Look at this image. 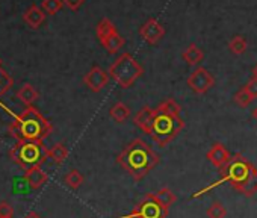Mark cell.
Wrapping results in <instances>:
<instances>
[{
  "mask_svg": "<svg viewBox=\"0 0 257 218\" xmlns=\"http://www.w3.org/2000/svg\"><path fill=\"white\" fill-rule=\"evenodd\" d=\"M180 104L173 98L164 100L155 109V117L149 135L159 147L168 146L185 129V122L180 117Z\"/></svg>",
  "mask_w": 257,
  "mask_h": 218,
  "instance_id": "obj_1",
  "label": "cell"
},
{
  "mask_svg": "<svg viewBox=\"0 0 257 218\" xmlns=\"http://www.w3.org/2000/svg\"><path fill=\"white\" fill-rule=\"evenodd\" d=\"M159 155L143 138L134 140L116 156V164L135 180L146 177L159 164Z\"/></svg>",
  "mask_w": 257,
  "mask_h": 218,
  "instance_id": "obj_2",
  "label": "cell"
},
{
  "mask_svg": "<svg viewBox=\"0 0 257 218\" xmlns=\"http://www.w3.org/2000/svg\"><path fill=\"white\" fill-rule=\"evenodd\" d=\"M8 131L17 141H44L52 134L53 126L35 106H26L10 125Z\"/></svg>",
  "mask_w": 257,
  "mask_h": 218,
  "instance_id": "obj_3",
  "label": "cell"
},
{
  "mask_svg": "<svg viewBox=\"0 0 257 218\" xmlns=\"http://www.w3.org/2000/svg\"><path fill=\"white\" fill-rule=\"evenodd\" d=\"M10 158L22 170L28 171L34 167H41L49 158V149L43 141H17L11 149Z\"/></svg>",
  "mask_w": 257,
  "mask_h": 218,
  "instance_id": "obj_4",
  "label": "cell"
},
{
  "mask_svg": "<svg viewBox=\"0 0 257 218\" xmlns=\"http://www.w3.org/2000/svg\"><path fill=\"white\" fill-rule=\"evenodd\" d=\"M107 74L118 83L119 88L125 89L131 88L144 74V68L131 53H122L109 67Z\"/></svg>",
  "mask_w": 257,
  "mask_h": 218,
  "instance_id": "obj_5",
  "label": "cell"
},
{
  "mask_svg": "<svg viewBox=\"0 0 257 218\" xmlns=\"http://www.w3.org/2000/svg\"><path fill=\"white\" fill-rule=\"evenodd\" d=\"M251 167H252V164L249 161H246L242 155H233L230 158L228 164L219 170V173H221L219 179L224 183L228 182L231 186H234L245 179V176L249 173Z\"/></svg>",
  "mask_w": 257,
  "mask_h": 218,
  "instance_id": "obj_6",
  "label": "cell"
},
{
  "mask_svg": "<svg viewBox=\"0 0 257 218\" xmlns=\"http://www.w3.org/2000/svg\"><path fill=\"white\" fill-rule=\"evenodd\" d=\"M134 210L141 215V218H167L168 216V207L161 204L153 192L147 194L135 207Z\"/></svg>",
  "mask_w": 257,
  "mask_h": 218,
  "instance_id": "obj_7",
  "label": "cell"
},
{
  "mask_svg": "<svg viewBox=\"0 0 257 218\" xmlns=\"http://www.w3.org/2000/svg\"><path fill=\"white\" fill-rule=\"evenodd\" d=\"M186 83L195 94H206L213 85H215V77L209 73L207 68L204 67H197L188 77Z\"/></svg>",
  "mask_w": 257,
  "mask_h": 218,
  "instance_id": "obj_8",
  "label": "cell"
},
{
  "mask_svg": "<svg viewBox=\"0 0 257 218\" xmlns=\"http://www.w3.org/2000/svg\"><path fill=\"white\" fill-rule=\"evenodd\" d=\"M140 35H141V38L146 43L155 46V44H158L165 37V29H164V26L156 19H149L140 28Z\"/></svg>",
  "mask_w": 257,
  "mask_h": 218,
  "instance_id": "obj_9",
  "label": "cell"
},
{
  "mask_svg": "<svg viewBox=\"0 0 257 218\" xmlns=\"http://www.w3.org/2000/svg\"><path fill=\"white\" fill-rule=\"evenodd\" d=\"M83 83L94 92L101 91L107 83H109V74L101 68V67H92L85 76H83Z\"/></svg>",
  "mask_w": 257,
  "mask_h": 218,
  "instance_id": "obj_10",
  "label": "cell"
},
{
  "mask_svg": "<svg viewBox=\"0 0 257 218\" xmlns=\"http://www.w3.org/2000/svg\"><path fill=\"white\" fill-rule=\"evenodd\" d=\"M206 158H207V161H209L213 167H216L218 170H221L222 167H225V165L228 164L231 155H230L228 149H227L222 143H215V144L209 149V152L206 153Z\"/></svg>",
  "mask_w": 257,
  "mask_h": 218,
  "instance_id": "obj_11",
  "label": "cell"
},
{
  "mask_svg": "<svg viewBox=\"0 0 257 218\" xmlns=\"http://www.w3.org/2000/svg\"><path fill=\"white\" fill-rule=\"evenodd\" d=\"M234 191H237L239 194L245 195V197H252L257 194V168L252 165L249 173L245 176V179L242 182H239L237 185L231 186Z\"/></svg>",
  "mask_w": 257,
  "mask_h": 218,
  "instance_id": "obj_12",
  "label": "cell"
},
{
  "mask_svg": "<svg viewBox=\"0 0 257 218\" xmlns=\"http://www.w3.org/2000/svg\"><path fill=\"white\" fill-rule=\"evenodd\" d=\"M23 22L31 28V29H38L41 25L46 22V13L41 10L38 5H31L25 13H23Z\"/></svg>",
  "mask_w": 257,
  "mask_h": 218,
  "instance_id": "obj_13",
  "label": "cell"
},
{
  "mask_svg": "<svg viewBox=\"0 0 257 218\" xmlns=\"http://www.w3.org/2000/svg\"><path fill=\"white\" fill-rule=\"evenodd\" d=\"M25 179L32 189H38L47 182L49 176L44 170H41V167H34V168L25 171Z\"/></svg>",
  "mask_w": 257,
  "mask_h": 218,
  "instance_id": "obj_14",
  "label": "cell"
},
{
  "mask_svg": "<svg viewBox=\"0 0 257 218\" xmlns=\"http://www.w3.org/2000/svg\"><path fill=\"white\" fill-rule=\"evenodd\" d=\"M153 117H155V109L146 106L143 107L141 111L135 116L134 119V123L146 134L150 132V128H152V123H153Z\"/></svg>",
  "mask_w": 257,
  "mask_h": 218,
  "instance_id": "obj_15",
  "label": "cell"
},
{
  "mask_svg": "<svg viewBox=\"0 0 257 218\" xmlns=\"http://www.w3.org/2000/svg\"><path fill=\"white\" fill-rule=\"evenodd\" d=\"M101 43V46L107 50V53H110V55H115V53H118L119 52V49H122V46L125 44V40L118 34V31L116 32H113V34H110L109 37H106L103 41H100Z\"/></svg>",
  "mask_w": 257,
  "mask_h": 218,
  "instance_id": "obj_16",
  "label": "cell"
},
{
  "mask_svg": "<svg viewBox=\"0 0 257 218\" xmlns=\"http://www.w3.org/2000/svg\"><path fill=\"white\" fill-rule=\"evenodd\" d=\"M182 58L185 59V62L188 65H198L204 59V53L197 44L192 43L185 49V52L182 53Z\"/></svg>",
  "mask_w": 257,
  "mask_h": 218,
  "instance_id": "obj_17",
  "label": "cell"
},
{
  "mask_svg": "<svg viewBox=\"0 0 257 218\" xmlns=\"http://www.w3.org/2000/svg\"><path fill=\"white\" fill-rule=\"evenodd\" d=\"M16 95H17V98H19L22 103H25L26 106H32L34 101L40 97V92L34 88V85L25 83V85L17 91Z\"/></svg>",
  "mask_w": 257,
  "mask_h": 218,
  "instance_id": "obj_18",
  "label": "cell"
},
{
  "mask_svg": "<svg viewBox=\"0 0 257 218\" xmlns=\"http://www.w3.org/2000/svg\"><path fill=\"white\" fill-rule=\"evenodd\" d=\"M109 116L116 122V123H124L128 117H131V107L122 101H116L110 109Z\"/></svg>",
  "mask_w": 257,
  "mask_h": 218,
  "instance_id": "obj_19",
  "label": "cell"
},
{
  "mask_svg": "<svg viewBox=\"0 0 257 218\" xmlns=\"http://www.w3.org/2000/svg\"><path fill=\"white\" fill-rule=\"evenodd\" d=\"M113 32H116V28H115V25L109 19H101L98 22L97 28H95V34H97L98 41H103L106 37H109Z\"/></svg>",
  "mask_w": 257,
  "mask_h": 218,
  "instance_id": "obj_20",
  "label": "cell"
},
{
  "mask_svg": "<svg viewBox=\"0 0 257 218\" xmlns=\"http://www.w3.org/2000/svg\"><path fill=\"white\" fill-rule=\"evenodd\" d=\"M153 195L156 197V200L161 203V204H164L165 207H168L170 209V206H173L176 201H177V195L170 189V188H162V189H159L158 192H153Z\"/></svg>",
  "mask_w": 257,
  "mask_h": 218,
  "instance_id": "obj_21",
  "label": "cell"
},
{
  "mask_svg": "<svg viewBox=\"0 0 257 218\" xmlns=\"http://www.w3.org/2000/svg\"><path fill=\"white\" fill-rule=\"evenodd\" d=\"M246 49H248V43H246V40H245L242 35H234V37L228 41V50H230L233 55H236V56L243 55V53L246 52Z\"/></svg>",
  "mask_w": 257,
  "mask_h": 218,
  "instance_id": "obj_22",
  "label": "cell"
},
{
  "mask_svg": "<svg viewBox=\"0 0 257 218\" xmlns=\"http://www.w3.org/2000/svg\"><path fill=\"white\" fill-rule=\"evenodd\" d=\"M64 182L68 188L71 189H79L83 183V174L79 171V170H70L65 177H64Z\"/></svg>",
  "mask_w": 257,
  "mask_h": 218,
  "instance_id": "obj_23",
  "label": "cell"
},
{
  "mask_svg": "<svg viewBox=\"0 0 257 218\" xmlns=\"http://www.w3.org/2000/svg\"><path fill=\"white\" fill-rule=\"evenodd\" d=\"M49 158H52L53 162H56V164H62L68 158V149L64 144H55L49 150Z\"/></svg>",
  "mask_w": 257,
  "mask_h": 218,
  "instance_id": "obj_24",
  "label": "cell"
},
{
  "mask_svg": "<svg viewBox=\"0 0 257 218\" xmlns=\"http://www.w3.org/2000/svg\"><path fill=\"white\" fill-rule=\"evenodd\" d=\"M62 0H43L41 4V10L46 13V16H56L62 10Z\"/></svg>",
  "mask_w": 257,
  "mask_h": 218,
  "instance_id": "obj_25",
  "label": "cell"
},
{
  "mask_svg": "<svg viewBox=\"0 0 257 218\" xmlns=\"http://www.w3.org/2000/svg\"><path fill=\"white\" fill-rule=\"evenodd\" d=\"M206 215H207V218H225L227 209H225V206H224L221 201H213V203L207 207Z\"/></svg>",
  "mask_w": 257,
  "mask_h": 218,
  "instance_id": "obj_26",
  "label": "cell"
},
{
  "mask_svg": "<svg viewBox=\"0 0 257 218\" xmlns=\"http://www.w3.org/2000/svg\"><path fill=\"white\" fill-rule=\"evenodd\" d=\"M13 83H14L13 77L2 68V65H0V97L5 95L10 91Z\"/></svg>",
  "mask_w": 257,
  "mask_h": 218,
  "instance_id": "obj_27",
  "label": "cell"
},
{
  "mask_svg": "<svg viewBox=\"0 0 257 218\" xmlns=\"http://www.w3.org/2000/svg\"><path fill=\"white\" fill-rule=\"evenodd\" d=\"M252 101V98L245 92V89L243 88H240L236 94H234V103L237 104V106H240V107H246V106H249V103Z\"/></svg>",
  "mask_w": 257,
  "mask_h": 218,
  "instance_id": "obj_28",
  "label": "cell"
},
{
  "mask_svg": "<svg viewBox=\"0 0 257 218\" xmlns=\"http://www.w3.org/2000/svg\"><path fill=\"white\" fill-rule=\"evenodd\" d=\"M242 88L245 89V92H246L252 100L257 98V77H251V79L248 80V83H245Z\"/></svg>",
  "mask_w": 257,
  "mask_h": 218,
  "instance_id": "obj_29",
  "label": "cell"
},
{
  "mask_svg": "<svg viewBox=\"0 0 257 218\" xmlns=\"http://www.w3.org/2000/svg\"><path fill=\"white\" fill-rule=\"evenodd\" d=\"M14 215V209L8 201H0V218H11Z\"/></svg>",
  "mask_w": 257,
  "mask_h": 218,
  "instance_id": "obj_30",
  "label": "cell"
},
{
  "mask_svg": "<svg viewBox=\"0 0 257 218\" xmlns=\"http://www.w3.org/2000/svg\"><path fill=\"white\" fill-rule=\"evenodd\" d=\"M83 2L85 0H62V4L70 10V11H79L80 10V7L83 5Z\"/></svg>",
  "mask_w": 257,
  "mask_h": 218,
  "instance_id": "obj_31",
  "label": "cell"
},
{
  "mask_svg": "<svg viewBox=\"0 0 257 218\" xmlns=\"http://www.w3.org/2000/svg\"><path fill=\"white\" fill-rule=\"evenodd\" d=\"M25 218H43L40 213H37V212H34V210H31V212H28L26 215H25Z\"/></svg>",
  "mask_w": 257,
  "mask_h": 218,
  "instance_id": "obj_32",
  "label": "cell"
},
{
  "mask_svg": "<svg viewBox=\"0 0 257 218\" xmlns=\"http://www.w3.org/2000/svg\"><path fill=\"white\" fill-rule=\"evenodd\" d=\"M121 218H141V215H140V213H137L135 210H132L128 215H124V216H121Z\"/></svg>",
  "mask_w": 257,
  "mask_h": 218,
  "instance_id": "obj_33",
  "label": "cell"
},
{
  "mask_svg": "<svg viewBox=\"0 0 257 218\" xmlns=\"http://www.w3.org/2000/svg\"><path fill=\"white\" fill-rule=\"evenodd\" d=\"M251 116H252V119H254V120L257 122V107L254 109V111H252V114H251Z\"/></svg>",
  "mask_w": 257,
  "mask_h": 218,
  "instance_id": "obj_34",
  "label": "cell"
},
{
  "mask_svg": "<svg viewBox=\"0 0 257 218\" xmlns=\"http://www.w3.org/2000/svg\"><path fill=\"white\" fill-rule=\"evenodd\" d=\"M252 77H257V65H255L254 70H252Z\"/></svg>",
  "mask_w": 257,
  "mask_h": 218,
  "instance_id": "obj_35",
  "label": "cell"
},
{
  "mask_svg": "<svg viewBox=\"0 0 257 218\" xmlns=\"http://www.w3.org/2000/svg\"><path fill=\"white\" fill-rule=\"evenodd\" d=\"M0 65H2V61H0Z\"/></svg>",
  "mask_w": 257,
  "mask_h": 218,
  "instance_id": "obj_36",
  "label": "cell"
},
{
  "mask_svg": "<svg viewBox=\"0 0 257 218\" xmlns=\"http://www.w3.org/2000/svg\"><path fill=\"white\" fill-rule=\"evenodd\" d=\"M11 218H13V216H11Z\"/></svg>",
  "mask_w": 257,
  "mask_h": 218,
  "instance_id": "obj_37",
  "label": "cell"
}]
</instances>
